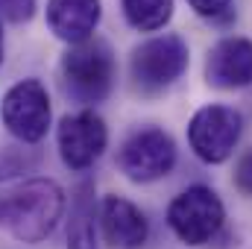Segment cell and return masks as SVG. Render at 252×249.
Segmentation results:
<instances>
[{
	"label": "cell",
	"mask_w": 252,
	"mask_h": 249,
	"mask_svg": "<svg viewBox=\"0 0 252 249\" xmlns=\"http://www.w3.org/2000/svg\"><path fill=\"white\" fill-rule=\"evenodd\" d=\"M235 0H188V6L205 21H229Z\"/></svg>",
	"instance_id": "obj_14"
},
{
	"label": "cell",
	"mask_w": 252,
	"mask_h": 249,
	"mask_svg": "<svg viewBox=\"0 0 252 249\" xmlns=\"http://www.w3.org/2000/svg\"><path fill=\"white\" fill-rule=\"evenodd\" d=\"M244 135V115L232 106H202L188 121V144L205 164H223L232 158Z\"/></svg>",
	"instance_id": "obj_6"
},
{
	"label": "cell",
	"mask_w": 252,
	"mask_h": 249,
	"mask_svg": "<svg viewBox=\"0 0 252 249\" xmlns=\"http://www.w3.org/2000/svg\"><path fill=\"white\" fill-rule=\"evenodd\" d=\"M64 214V190L53 179H30L0 196V223L21 244L47 241Z\"/></svg>",
	"instance_id": "obj_1"
},
{
	"label": "cell",
	"mask_w": 252,
	"mask_h": 249,
	"mask_svg": "<svg viewBox=\"0 0 252 249\" xmlns=\"http://www.w3.org/2000/svg\"><path fill=\"white\" fill-rule=\"evenodd\" d=\"M56 144L64 167L70 170H88L109 144L106 121L94 109H82L73 115H64L56 129Z\"/></svg>",
	"instance_id": "obj_8"
},
{
	"label": "cell",
	"mask_w": 252,
	"mask_h": 249,
	"mask_svg": "<svg viewBox=\"0 0 252 249\" xmlns=\"http://www.w3.org/2000/svg\"><path fill=\"white\" fill-rule=\"evenodd\" d=\"M126 24L138 32H156L173 18V0H121Z\"/></svg>",
	"instance_id": "obj_13"
},
{
	"label": "cell",
	"mask_w": 252,
	"mask_h": 249,
	"mask_svg": "<svg viewBox=\"0 0 252 249\" xmlns=\"http://www.w3.org/2000/svg\"><path fill=\"white\" fill-rule=\"evenodd\" d=\"M235 187L244 196H252V150H247L235 164Z\"/></svg>",
	"instance_id": "obj_16"
},
{
	"label": "cell",
	"mask_w": 252,
	"mask_h": 249,
	"mask_svg": "<svg viewBox=\"0 0 252 249\" xmlns=\"http://www.w3.org/2000/svg\"><path fill=\"white\" fill-rule=\"evenodd\" d=\"M188 44L179 35H156V38H147L144 44H138L132 50L129 70H132L138 91L158 94V91L170 88L188 70Z\"/></svg>",
	"instance_id": "obj_5"
},
{
	"label": "cell",
	"mask_w": 252,
	"mask_h": 249,
	"mask_svg": "<svg viewBox=\"0 0 252 249\" xmlns=\"http://www.w3.org/2000/svg\"><path fill=\"white\" fill-rule=\"evenodd\" d=\"M97 220H100V232L106 244L115 249H141L150 238V223L144 211L132 199L118 196V193L103 196L97 208Z\"/></svg>",
	"instance_id": "obj_9"
},
{
	"label": "cell",
	"mask_w": 252,
	"mask_h": 249,
	"mask_svg": "<svg viewBox=\"0 0 252 249\" xmlns=\"http://www.w3.org/2000/svg\"><path fill=\"white\" fill-rule=\"evenodd\" d=\"M27 167V158L15 150H0V182L6 179H15L21 170Z\"/></svg>",
	"instance_id": "obj_17"
},
{
	"label": "cell",
	"mask_w": 252,
	"mask_h": 249,
	"mask_svg": "<svg viewBox=\"0 0 252 249\" xmlns=\"http://www.w3.org/2000/svg\"><path fill=\"white\" fill-rule=\"evenodd\" d=\"M205 79L214 88L235 91L252 85V41L232 35L217 41L205 59Z\"/></svg>",
	"instance_id": "obj_10"
},
{
	"label": "cell",
	"mask_w": 252,
	"mask_h": 249,
	"mask_svg": "<svg viewBox=\"0 0 252 249\" xmlns=\"http://www.w3.org/2000/svg\"><path fill=\"white\" fill-rule=\"evenodd\" d=\"M100 18H103L100 0H47V27L59 41L70 47L94 38Z\"/></svg>",
	"instance_id": "obj_11"
},
{
	"label": "cell",
	"mask_w": 252,
	"mask_h": 249,
	"mask_svg": "<svg viewBox=\"0 0 252 249\" xmlns=\"http://www.w3.org/2000/svg\"><path fill=\"white\" fill-rule=\"evenodd\" d=\"M50 94L35 76L15 82L0 100V121L21 144H41L50 129Z\"/></svg>",
	"instance_id": "obj_4"
},
{
	"label": "cell",
	"mask_w": 252,
	"mask_h": 249,
	"mask_svg": "<svg viewBox=\"0 0 252 249\" xmlns=\"http://www.w3.org/2000/svg\"><path fill=\"white\" fill-rule=\"evenodd\" d=\"M97 190L91 179H82L70 196L67 249H100L97 244Z\"/></svg>",
	"instance_id": "obj_12"
},
{
	"label": "cell",
	"mask_w": 252,
	"mask_h": 249,
	"mask_svg": "<svg viewBox=\"0 0 252 249\" xmlns=\"http://www.w3.org/2000/svg\"><path fill=\"white\" fill-rule=\"evenodd\" d=\"M226 223V205L208 185H190L179 196H173L167 208V226L170 232L188 244L205 247L211 244Z\"/></svg>",
	"instance_id": "obj_3"
},
{
	"label": "cell",
	"mask_w": 252,
	"mask_h": 249,
	"mask_svg": "<svg viewBox=\"0 0 252 249\" xmlns=\"http://www.w3.org/2000/svg\"><path fill=\"white\" fill-rule=\"evenodd\" d=\"M118 167L132 182H156L176 167V141L158 129H135L118 150Z\"/></svg>",
	"instance_id": "obj_7"
},
{
	"label": "cell",
	"mask_w": 252,
	"mask_h": 249,
	"mask_svg": "<svg viewBox=\"0 0 252 249\" xmlns=\"http://www.w3.org/2000/svg\"><path fill=\"white\" fill-rule=\"evenodd\" d=\"M35 9H38V0H0V18H6L12 24L32 21Z\"/></svg>",
	"instance_id": "obj_15"
},
{
	"label": "cell",
	"mask_w": 252,
	"mask_h": 249,
	"mask_svg": "<svg viewBox=\"0 0 252 249\" xmlns=\"http://www.w3.org/2000/svg\"><path fill=\"white\" fill-rule=\"evenodd\" d=\"M64 94L79 106H97L112 94L115 85V53L109 41L88 38L82 44H73L62 56L59 64Z\"/></svg>",
	"instance_id": "obj_2"
},
{
	"label": "cell",
	"mask_w": 252,
	"mask_h": 249,
	"mask_svg": "<svg viewBox=\"0 0 252 249\" xmlns=\"http://www.w3.org/2000/svg\"><path fill=\"white\" fill-rule=\"evenodd\" d=\"M0 64H3V27H0Z\"/></svg>",
	"instance_id": "obj_18"
}]
</instances>
